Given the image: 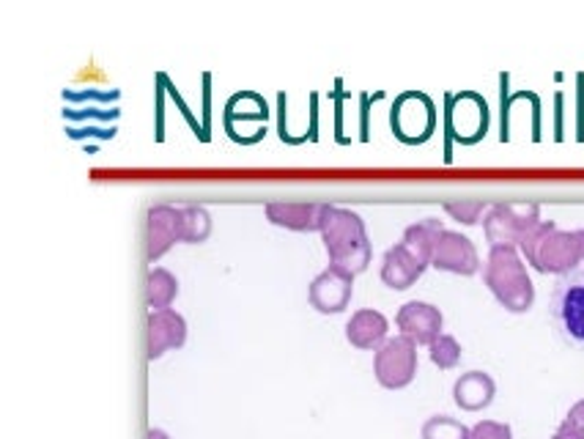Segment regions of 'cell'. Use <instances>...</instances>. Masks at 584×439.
Listing matches in <instances>:
<instances>
[{
	"mask_svg": "<svg viewBox=\"0 0 584 439\" xmlns=\"http://www.w3.org/2000/svg\"><path fill=\"white\" fill-rule=\"evenodd\" d=\"M321 239H324L326 256H330V270L355 281L371 264L373 248L366 220L357 212H351V209L326 206Z\"/></svg>",
	"mask_w": 584,
	"mask_h": 439,
	"instance_id": "1",
	"label": "cell"
},
{
	"mask_svg": "<svg viewBox=\"0 0 584 439\" xmlns=\"http://www.w3.org/2000/svg\"><path fill=\"white\" fill-rule=\"evenodd\" d=\"M519 248L527 264H533L540 275L562 277L584 264L579 232H560L551 220H540Z\"/></svg>",
	"mask_w": 584,
	"mask_h": 439,
	"instance_id": "2",
	"label": "cell"
},
{
	"mask_svg": "<svg viewBox=\"0 0 584 439\" xmlns=\"http://www.w3.org/2000/svg\"><path fill=\"white\" fill-rule=\"evenodd\" d=\"M484 283L497 302L511 313H527L535 302V286L516 248H491L484 264Z\"/></svg>",
	"mask_w": 584,
	"mask_h": 439,
	"instance_id": "3",
	"label": "cell"
},
{
	"mask_svg": "<svg viewBox=\"0 0 584 439\" xmlns=\"http://www.w3.org/2000/svg\"><path fill=\"white\" fill-rule=\"evenodd\" d=\"M549 316L562 344L584 352V264L557 277L549 299Z\"/></svg>",
	"mask_w": 584,
	"mask_h": 439,
	"instance_id": "4",
	"label": "cell"
},
{
	"mask_svg": "<svg viewBox=\"0 0 584 439\" xmlns=\"http://www.w3.org/2000/svg\"><path fill=\"white\" fill-rule=\"evenodd\" d=\"M538 223V203H497L486 212L484 234L491 248H519Z\"/></svg>",
	"mask_w": 584,
	"mask_h": 439,
	"instance_id": "5",
	"label": "cell"
},
{
	"mask_svg": "<svg viewBox=\"0 0 584 439\" xmlns=\"http://www.w3.org/2000/svg\"><path fill=\"white\" fill-rule=\"evenodd\" d=\"M373 373L379 384L388 390H404L415 382L417 373V344L406 335L388 339L373 357Z\"/></svg>",
	"mask_w": 584,
	"mask_h": 439,
	"instance_id": "6",
	"label": "cell"
},
{
	"mask_svg": "<svg viewBox=\"0 0 584 439\" xmlns=\"http://www.w3.org/2000/svg\"><path fill=\"white\" fill-rule=\"evenodd\" d=\"M431 266H437L439 272H450V275L473 277L475 272L480 270L478 248H475L473 239L464 237V234L444 228V232L439 234Z\"/></svg>",
	"mask_w": 584,
	"mask_h": 439,
	"instance_id": "7",
	"label": "cell"
},
{
	"mask_svg": "<svg viewBox=\"0 0 584 439\" xmlns=\"http://www.w3.org/2000/svg\"><path fill=\"white\" fill-rule=\"evenodd\" d=\"M393 130L398 141L422 143L433 130V105L426 94H415V107H409V94L398 96L393 107Z\"/></svg>",
	"mask_w": 584,
	"mask_h": 439,
	"instance_id": "8",
	"label": "cell"
},
{
	"mask_svg": "<svg viewBox=\"0 0 584 439\" xmlns=\"http://www.w3.org/2000/svg\"><path fill=\"white\" fill-rule=\"evenodd\" d=\"M395 324H398L401 335L415 341L417 346H431L433 341L442 335V310L431 302H406L401 305L398 316H395Z\"/></svg>",
	"mask_w": 584,
	"mask_h": 439,
	"instance_id": "9",
	"label": "cell"
},
{
	"mask_svg": "<svg viewBox=\"0 0 584 439\" xmlns=\"http://www.w3.org/2000/svg\"><path fill=\"white\" fill-rule=\"evenodd\" d=\"M176 242H181V209L170 203H157L146 217V256L159 261Z\"/></svg>",
	"mask_w": 584,
	"mask_h": 439,
	"instance_id": "10",
	"label": "cell"
},
{
	"mask_svg": "<svg viewBox=\"0 0 584 439\" xmlns=\"http://www.w3.org/2000/svg\"><path fill=\"white\" fill-rule=\"evenodd\" d=\"M355 281L335 270H324L321 275L313 277L308 288V302L319 313H343L351 302V292H355Z\"/></svg>",
	"mask_w": 584,
	"mask_h": 439,
	"instance_id": "11",
	"label": "cell"
},
{
	"mask_svg": "<svg viewBox=\"0 0 584 439\" xmlns=\"http://www.w3.org/2000/svg\"><path fill=\"white\" fill-rule=\"evenodd\" d=\"M187 344V321L174 308L148 313V360H159L165 352Z\"/></svg>",
	"mask_w": 584,
	"mask_h": 439,
	"instance_id": "12",
	"label": "cell"
},
{
	"mask_svg": "<svg viewBox=\"0 0 584 439\" xmlns=\"http://www.w3.org/2000/svg\"><path fill=\"white\" fill-rule=\"evenodd\" d=\"M266 220L288 232H319L324 226L326 203H294V201H272L266 203Z\"/></svg>",
	"mask_w": 584,
	"mask_h": 439,
	"instance_id": "13",
	"label": "cell"
},
{
	"mask_svg": "<svg viewBox=\"0 0 584 439\" xmlns=\"http://www.w3.org/2000/svg\"><path fill=\"white\" fill-rule=\"evenodd\" d=\"M426 270H428L426 261L417 259L404 242H398L384 253L382 281L384 286H390L393 292H406V288H412L417 281H420Z\"/></svg>",
	"mask_w": 584,
	"mask_h": 439,
	"instance_id": "14",
	"label": "cell"
},
{
	"mask_svg": "<svg viewBox=\"0 0 584 439\" xmlns=\"http://www.w3.org/2000/svg\"><path fill=\"white\" fill-rule=\"evenodd\" d=\"M388 330H390L388 319H384L379 310L362 308V310H357L351 319H348L346 339H348V344L355 346V349H362V352L379 349V346L388 341Z\"/></svg>",
	"mask_w": 584,
	"mask_h": 439,
	"instance_id": "15",
	"label": "cell"
},
{
	"mask_svg": "<svg viewBox=\"0 0 584 439\" xmlns=\"http://www.w3.org/2000/svg\"><path fill=\"white\" fill-rule=\"evenodd\" d=\"M494 395H497V384L486 371L461 373L458 382L453 384V399L464 412L486 410V406H491Z\"/></svg>",
	"mask_w": 584,
	"mask_h": 439,
	"instance_id": "16",
	"label": "cell"
},
{
	"mask_svg": "<svg viewBox=\"0 0 584 439\" xmlns=\"http://www.w3.org/2000/svg\"><path fill=\"white\" fill-rule=\"evenodd\" d=\"M442 232H444L442 220L426 217V220H420V223H415V226L406 228L404 237H401V242H404L406 248H409L412 253L417 256V259L426 261V264L431 266L433 250H437L439 234Z\"/></svg>",
	"mask_w": 584,
	"mask_h": 439,
	"instance_id": "17",
	"label": "cell"
},
{
	"mask_svg": "<svg viewBox=\"0 0 584 439\" xmlns=\"http://www.w3.org/2000/svg\"><path fill=\"white\" fill-rule=\"evenodd\" d=\"M176 297H179V281H176L174 272H168L165 266H157V270L148 272V283H146L148 308L165 310L170 308V302H174Z\"/></svg>",
	"mask_w": 584,
	"mask_h": 439,
	"instance_id": "18",
	"label": "cell"
},
{
	"mask_svg": "<svg viewBox=\"0 0 584 439\" xmlns=\"http://www.w3.org/2000/svg\"><path fill=\"white\" fill-rule=\"evenodd\" d=\"M212 234V214L203 206H184L181 209V242L201 245Z\"/></svg>",
	"mask_w": 584,
	"mask_h": 439,
	"instance_id": "19",
	"label": "cell"
},
{
	"mask_svg": "<svg viewBox=\"0 0 584 439\" xmlns=\"http://www.w3.org/2000/svg\"><path fill=\"white\" fill-rule=\"evenodd\" d=\"M422 439H469V428L448 415H433L422 423Z\"/></svg>",
	"mask_w": 584,
	"mask_h": 439,
	"instance_id": "20",
	"label": "cell"
},
{
	"mask_svg": "<svg viewBox=\"0 0 584 439\" xmlns=\"http://www.w3.org/2000/svg\"><path fill=\"white\" fill-rule=\"evenodd\" d=\"M428 355H431V363L442 371H450L461 363V344L453 339V335H439L431 346H428Z\"/></svg>",
	"mask_w": 584,
	"mask_h": 439,
	"instance_id": "21",
	"label": "cell"
},
{
	"mask_svg": "<svg viewBox=\"0 0 584 439\" xmlns=\"http://www.w3.org/2000/svg\"><path fill=\"white\" fill-rule=\"evenodd\" d=\"M444 212H448L453 220H458V223H464V226H475V223H480V220L486 217L489 203L486 201H450V203H444Z\"/></svg>",
	"mask_w": 584,
	"mask_h": 439,
	"instance_id": "22",
	"label": "cell"
},
{
	"mask_svg": "<svg viewBox=\"0 0 584 439\" xmlns=\"http://www.w3.org/2000/svg\"><path fill=\"white\" fill-rule=\"evenodd\" d=\"M469 439H513V431L508 423L480 420L478 426L469 428Z\"/></svg>",
	"mask_w": 584,
	"mask_h": 439,
	"instance_id": "23",
	"label": "cell"
},
{
	"mask_svg": "<svg viewBox=\"0 0 584 439\" xmlns=\"http://www.w3.org/2000/svg\"><path fill=\"white\" fill-rule=\"evenodd\" d=\"M551 439H584V428L579 426V423H573L571 417H565V420L560 423V428L555 431V437Z\"/></svg>",
	"mask_w": 584,
	"mask_h": 439,
	"instance_id": "24",
	"label": "cell"
},
{
	"mask_svg": "<svg viewBox=\"0 0 584 439\" xmlns=\"http://www.w3.org/2000/svg\"><path fill=\"white\" fill-rule=\"evenodd\" d=\"M568 417H571L573 423H579V426L584 428V399L576 401V404L571 406V412H568Z\"/></svg>",
	"mask_w": 584,
	"mask_h": 439,
	"instance_id": "25",
	"label": "cell"
},
{
	"mask_svg": "<svg viewBox=\"0 0 584 439\" xmlns=\"http://www.w3.org/2000/svg\"><path fill=\"white\" fill-rule=\"evenodd\" d=\"M148 439H170V437L163 431V428H152V431H148Z\"/></svg>",
	"mask_w": 584,
	"mask_h": 439,
	"instance_id": "26",
	"label": "cell"
},
{
	"mask_svg": "<svg viewBox=\"0 0 584 439\" xmlns=\"http://www.w3.org/2000/svg\"><path fill=\"white\" fill-rule=\"evenodd\" d=\"M579 239H582V259H584V228H579Z\"/></svg>",
	"mask_w": 584,
	"mask_h": 439,
	"instance_id": "27",
	"label": "cell"
}]
</instances>
